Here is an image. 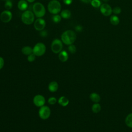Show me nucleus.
Listing matches in <instances>:
<instances>
[{
  "instance_id": "obj_18",
  "label": "nucleus",
  "mask_w": 132,
  "mask_h": 132,
  "mask_svg": "<svg viewBox=\"0 0 132 132\" xmlns=\"http://www.w3.org/2000/svg\"><path fill=\"white\" fill-rule=\"evenodd\" d=\"M60 16L64 19H69L71 16V12L68 9H64L61 11Z\"/></svg>"
},
{
  "instance_id": "obj_29",
  "label": "nucleus",
  "mask_w": 132,
  "mask_h": 132,
  "mask_svg": "<svg viewBox=\"0 0 132 132\" xmlns=\"http://www.w3.org/2000/svg\"><path fill=\"white\" fill-rule=\"evenodd\" d=\"M40 35L41 37H45L47 36V32L46 31V30H42L41 31H40Z\"/></svg>"
},
{
  "instance_id": "obj_10",
  "label": "nucleus",
  "mask_w": 132,
  "mask_h": 132,
  "mask_svg": "<svg viewBox=\"0 0 132 132\" xmlns=\"http://www.w3.org/2000/svg\"><path fill=\"white\" fill-rule=\"evenodd\" d=\"M33 103L36 106L41 107L44 105L45 103V98L43 95L37 94L34 96L33 98Z\"/></svg>"
},
{
  "instance_id": "obj_20",
  "label": "nucleus",
  "mask_w": 132,
  "mask_h": 132,
  "mask_svg": "<svg viewBox=\"0 0 132 132\" xmlns=\"http://www.w3.org/2000/svg\"><path fill=\"white\" fill-rule=\"evenodd\" d=\"M126 125L130 128H132V113L128 114L125 120Z\"/></svg>"
},
{
  "instance_id": "obj_34",
  "label": "nucleus",
  "mask_w": 132,
  "mask_h": 132,
  "mask_svg": "<svg viewBox=\"0 0 132 132\" xmlns=\"http://www.w3.org/2000/svg\"><path fill=\"white\" fill-rule=\"evenodd\" d=\"M29 3H33L35 1V0H26Z\"/></svg>"
},
{
  "instance_id": "obj_15",
  "label": "nucleus",
  "mask_w": 132,
  "mask_h": 132,
  "mask_svg": "<svg viewBox=\"0 0 132 132\" xmlns=\"http://www.w3.org/2000/svg\"><path fill=\"white\" fill-rule=\"evenodd\" d=\"M58 104L63 106V107H65L67 106L69 103V99L66 97L64 96H61V97H60V98L58 99Z\"/></svg>"
},
{
  "instance_id": "obj_14",
  "label": "nucleus",
  "mask_w": 132,
  "mask_h": 132,
  "mask_svg": "<svg viewBox=\"0 0 132 132\" xmlns=\"http://www.w3.org/2000/svg\"><path fill=\"white\" fill-rule=\"evenodd\" d=\"M58 84L55 81H51L48 86V90L51 92H55L57 91L58 89Z\"/></svg>"
},
{
  "instance_id": "obj_12",
  "label": "nucleus",
  "mask_w": 132,
  "mask_h": 132,
  "mask_svg": "<svg viewBox=\"0 0 132 132\" xmlns=\"http://www.w3.org/2000/svg\"><path fill=\"white\" fill-rule=\"evenodd\" d=\"M18 8L21 11H25L28 7V2L26 0H20L17 5Z\"/></svg>"
},
{
  "instance_id": "obj_1",
  "label": "nucleus",
  "mask_w": 132,
  "mask_h": 132,
  "mask_svg": "<svg viewBox=\"0 0 132 132\" xmlns=\"http://www.w3.org/2000/svg\"><path fill=\"white\" fill-rule=\"evenodd\" d=\"M76 39V34L72 30H67L62 32L61 40L65 45L72 44Z\"/></svg>"
},
{
  "instance_id": "obj_13",
  "label": "nucleus",
  "mask_w": 132,
  "mask_h": 132,
  "mask_svg": "<svg viewBox=\"0 0 132 132\" xmlns=\"http://www.w3.org/2000/svg\"><path fill=\"white\" fill-rule=\"evenodd\" d=\"M58 58L59 59L61 62H65L68 60L69 58V55L67 51L62 50L58 55Z\"/></svg>"
},
{
  "instance_id": "obj_9",
  "label": "nucleus",
  "mask_w": 132,
  "mask_h": 132,
  "mask_svg": "<svg viewBox=\"0 0 132 132\" xmlns=\"http://www.w3.org/2000/svg\"><path fill=\"white\" fill-rule=\"evenodd\" d=\"M46 26V22L44 19L42 18H38L35 20L34 23V26L36 30L41 31L44 29Z\"/></svg>"
},
{
  "instance_id": "obj_11",
  "label": "nucleus",
  "mask_w": 132,
  "mask_h": 132,
  "mask_svg": "<svg viewBox=\"0 0 132 132\" xmlns=\"http://www.w3.org/2000/svg\"><path fill=\"white\" fill-rule=\"evenodd\" d=\"M100 11L103 15L109 16L110 15L112 12V9L109 5L104 3L102 4L100 6Z\"/></svg>"
},
{
  "instance_id": "obj_21",
  "label": "nucleus",
  "mask_w": 132,
  "mask_h": 132,
  "mask_svg": "<svg viewBox=\"0 0 132 132\" xmlns=\"http://www.w3.org/2000/svg\"><path fill=\"white\" fill-rule=\"evenodd\" d=\"M91 109H92V111L94 113H97L98 112H99L101 111V106L100 104H98V103H94L92 106Z\"/></svg>"
},
{
  "instance_id": "obj_25",
  "label": "nucleus",
  "mask_w": 132,
  "mask_h": 132,
  "mask_svg": "<svg viewBox=\"0 0 132 132\" xmlns=\"http://www.w3.org/2000/svg\"><path fill=\"white\" fill-rule=\"evenodd\" d=\"M68 51L71 54H75L76 52V47L75 45L73 44L69 45L68 46Z\"/></svg>"
},
{
  "instance_id": "obj_2",
  "label": "nucleus",
  "mask_w": 132,
  "mask_h": 132,
  "mask_svg": "<svg viewBox=\"0 0 132 132\" xmlns=\"http://www.w3.org/2000/svg\"><path fill=\"white\" fill-rule=\"evenodd\" d=\"M47 9L53 14H58L61 11V4L58 0H52L47 5Z\"/></svg>"
},
{
  "instance_id": "obj_6",
  "label": "nucleus",
  "mask_w": 132,
  "mask_h": 132,
  "mask_svg": "<svg viewBox=\"0 0 132 132\" xmlns=\"http://www.w3.org/2000/svg\"><path fill=\"white\" fill-rule=\"evenodd\" d=\"M52 51L55 54H59L62 50L63 42L59 39H55L51 43Z\"/></svg>"
},
{
  "instance_id": "obj_8",
  "label": "nucleus",
  "mask_w": 132,
  "mask_h": 132,
  "mask_svg": "<svg viewBox=\"0 0 132 132\" xmlns=\"http://www.w3.org/2000/svg\"><path fill=\"white\" fill-rule=\"evenodd\" d=\"M12 18V12L8 10H5L2 11L0 14V19L3 23L9 22Z\"/></svg>"
},
{
  "instance_id": "obj_24",
  "label": "nucleus",
  "mask_w": 132,
  "mask_h": 132,
  "mask_svg": "<svg viewBox=\"0 0 132 132\" xmlns=\"http://www.w3.org/2000/svg\"><path fill=\"white\" fill-rule=\"evenodd\" d=\"M13 7V4L12 2H11V1L10 0H8L5 2V8H6V10H10Z\"/></svg>"
},
{
  "instance_id": "obj_36",
  "label": "nucleus",
  "mask_w": 132,
  "mask_h": 132,
  "mask_svg": "<svg viewBox=\"0 0 132 132\" xmlns=\"http://www.w3.org/2000/svg\"><path fill=\"white\" fill-rule=\"evenodd\" d=\"M131 111H132V107H131Z\"/></svg>"
},
{
  "instance_id": "obj_7",
  "label": "nucleus",
  "mask_w": 132,
  "mask_h": 132,
  "mask_svg": "<svg viewBox=\"0 0 132 132\" xmlns=\"http://www.w3.org/2000/svg\"><path fill=\"white\" fill-rule=\"evenodd\" d=\"M51 111L49 107L47 106H43L40 108L39 110V116L42 120L47 119L51 116Z\"/></svg>"
},
{
  "instance_id": "obj_19",
  "label": "nucleus",
  "mask_w": 132,
  "mask_h": 132,
  "mask_svg": "<svg viewBox=\"0 0 132 132\" xmlns=\"http://www.w3.org/2000/svg\"><path fill=\"white\" fill-rule=\"evenodd\" d=\"M110 22L113 25H117L120 23V19L116 15H112L110 17Z\"/></svg>"
},
{
  "instance_id": "obj_31",
  "label": "nucleus",
  "mask_w": 132,
  "mask_h": 132,
  "mask_svg": "<svg viewBox=\"0 0 132 132\" xmlns=\"http://www.w3.org/2000/svg\"><path fill=\"white\" fill-rule=\"evenodd\" d=\"M63 2L66 5H70L72 4L73 0H63Z\"/></svg>"
},
{
  "instance_id": "obj_23",
  "label": "nucleus",
  "mask_w": 132,
  "mask_h": 132,
  "mask_svg": "<svg viewBox=\"0 0 132 132\" xmlns=\"http://www.w3.org/2000/svg\"><path fill=\"white\" fill-rule=\"evenodd\" d=\"M91 4L94 8H98L102 5L101 2L100 0H92L91 2Z\"/></svg>"
},
{
  "instance_id": "obj_28",
  "label": "nucleus",
  "mask_w": 132,
  "mask_h": 132,
  "mask_svg": "<svg viewBox=\"0 0 132 132\" xmlns=\"http://www.w3.org/2000/svg\"><path fill=\"white\" fill-rule=\"evenodd\" d=\"M112 12L115 14H120L121 12V9L119 7H115L112 9Z\"/></svg>"
},
{
  "instance_id": "obj_26",
  "label": "nucleus",
  "mask_w": 132,
  "mask_h": 132,
  "mask_svg": "<svg viewBox=\"0 0 132 132\" xmlns=\"http://www.w3.org/2000/svg\"><path fill=\"white\" fill-rule=\"evenodd\" d=\"M57 102V101L56 98L54 97V96L50 97L48 99V103L50 105H54V104H55Z\"/></svg>"
},
{
  "instance_id": "obj_32",
  "label": "nucleus",
  "mask_w": 132,
  "mask_h": 132,
  "mask_svg": "<svg viewBox=\"0 0 132 132\" xmlns=\"http://www.w3.org/2000/svg\"><path fill=\"white\" fill-rule=\"evenodd\" d=\"M75 29L76 31H81L82 29V27L80 25H77L75 27Z\"/></svg>"
},
{
  "instance_id": "obj_22",
  "label": "nucleus",
  "mask_w": 132,
  "mask_h": 132,
  "mask_svg": "<svg viewBox=\"0 0 132 132\" xmlns=\"http://www.w3.org/2000/svg\"><path fill=\"white\" fill-rule=\"evenodd\" d=\"M61 17L60 15H59L58 14H54L52 16V20L55 23H59L61 20Z\"/></svg>"
},
{
  "instance_id": "obj_5",
  "label": "nucleus",
  "mask_w": 132,
  "mask_h": 132,
  "mask_svg": "<svg viewBox=\"0 0 132 132\" xmlns=\"http://www.w3.org/2000/svg\"><path fill=\"white\" fill-rule=\"evenodd\" d=\"M32 49L33 53L36 56H41L45 54L46 48L43 43L38 42L35 45Z\"/></svg>"
},
{
  "instance_id": "obj_30",
  "label": "nucleus",
  "mask_w": 132,
  "mask_h": 132,
  "mask_svg": "<svg viewBox=\"0 0 132 132\" xmlns=\"http://www.w3.org/2000/svg\"><path fill=\"white\" fill-rule=\"evenodd\" d=\"M4 60L3 57H0V70H1L4 65Z\"/></svg>"
},
{
  "instance_id": "obj_16",
  "label": "nucleus",
  "mask_w": 132,
  "mask_h": 132,
  "mask_svg": "<svg viewBox=\"0 0 132 132\" xmlns=\"http://www.w3.org/2000/svg\"><path fill=\"white\" fill-rule=\"evenodd\" d=\"M90 99L94 103H98L101 100V97L98 94L95 92L91 93L89 95Z\"/></svg>"
},
{
  "instance_id": "obj_33",
  "label": "nucleus",
  "mask_w": 132,
  "mask_h": 132,
  "mask_svg": "<svg viewBox=\"0 0 132 132\" xmlns=\"http://www.w3.org/2000/svg\"><path fill=\"white\" fill-rule=\"evenodd\" d=\"M82 2L86 3V4H89V3H91V1L92 0H80Z\"/></svg>"
},
{
  "instance_id": "obj_17",
  "label": "nucleus",
  "mask_w": 132,
  "mask_h": 132,
  "mask_svg": "<svg viewBox=\"0 0 132 132\" xmlns=\"http://www.w3.org/2000/svg\"><path fill=\"white\" fill-rule=\"evenodd\" d=\"M21 52L24 55L28 56L33 53V49L29 46H25L21 49Z\"/></svg>"
},
{
  "instance_id": "obj_4",
  "label": "nucleus",
  "mask_w": 132,
  "mask_h": 132,
  "mask_svg": "<svg viewBox=\"0 0 132 132\" xmlns=\"http://www.w3.org/2000/svg\"><path fill=\"white\" fill-rule=\"evenodd\" d=\"M21 21L26 25H29L32 24L35 21V14L34 12L29 10L24 11L21 15Z\"/></svg>"
},
{
  "instance_id": "obj_35",
  "label": "nucleus",
  "mask_w": 132,
  "mask_h": 132,
  "mask_svg": "<svg viewBox=\"0 0 132 132\" xmlns=\"http://www.w3.org/2000/svg\"><path fill=\"white\" fill-rule=\"evenodd\" d=\"M3 1H5V2H6V1H8V0H3Z\"/></svg>"
},
{
  "instance_id": "obj_27",
  "label": "nucleus",
  "mask_w": 132,
  "mask_h": 132,
  "mask_svg": "<svg viewBox=\"0 0 132 132\" xmlns=\"http://www.w3.org/2000/svg\"><path fill=\"white\" fill-rule=\"evenodd\" d=\"M36 56L34 53H32L29 55L27 56V60L30 62H33L36 59Z\"/></svg>"
},
{
  "instance_id": "obj_3",
  "label": "nucleus",
  "mask_w": 132,
  "mask_h": 132,
  "mask_svg": "<svg viewBox=\"0 0 132 132\" xmlns=\"http://www.w3.org/2000/svg\"><path fill=\"white\" fill-rule=\"evenodd\" d=\"M32 11L35 15L38 18H42L46 13V9L44 5L40 3L36 2L32 6Z\"/></svg>"
}]
</instances>
